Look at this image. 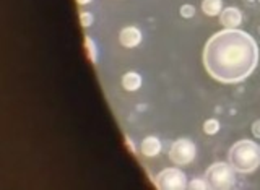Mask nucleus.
Returning a JSON list of instances; mask_svg holds the SVG:
<instances>
[{"mask_svg":"<svg viewBox=\"0 0 260 190\" xmlns=\"http://www.w3.org/2000/svg\"><path fill=\"white\" fill-rule=\"evenodd\" d=\"M202 10L206 17H216L223 12V0H203Z\"/></svg>","mask_w":260,"mask_h":190,"instance_id":"9d476101","label":"nucleus"},{"mask_svg":"<svg viewBox=\"0 0 260 190\" xmlns=\"http://www.w3.org/2000/svg\"><path fill=\"white\" fill-rule=\"evenodd\" d=\"M119 41L127 49H134V47H137L142 42V31L135 28V26H127V28L120 31Z\"/></svg>","mask_w":260,"mask_h":190,"instance_id":"0eeeda50","label":"nucleus"},{"mask_svg":"<svg viewBox=\"0 0 260 190\" xmlns=\"http://www.w3.org/2000/svg\"><path fill=\"white\" fill-rule=\"evenodd\" d=\"M89 2H93V0H77L78 5H88Z\"/></svg>","mask_w":260,"mask_h":190,"instance_id":"f3484780","label":"nucleus"},{"mask_svg":"<svg viewBox=\"0 0 260 190\" xmlns=\"http://www.w3.org/2000/svg\"><path fill=\"white\" fill-rule=\"evenodd\" d=\"M180 17L182 18H194L195 17V7L194 5H190V3H185L180 7Z\"/></svg>","mask_w":260,"mask_h":190,"instance_id":"4468645a","label":"nucleus"},{"mask_svg":"<svg viewBox=\"0 0 260 190\" xmlns=\"http://www.w3.org/2000/svg\"><path fill=\"white\" fill-rule=\"evenodd\" d=\"M85 46H87V49H88V55H89V59H91L93 63H96L98 60V54H96V44H94V41L89 38V36H87L85 38Z\"/></svg>","mask_w":260,"mask_h":190,"instance_id":"f8f14e48","label":"nucleus"},{"mask_svg":"<svg viewBox=\"0 0 260 190\" xmlns=\"http://www.w3.org/2000/svg\"><path fill=\"white\" fill-rule=\"evenodd\" d=\"M203 132L206 135H216L220 132V122L216 119H208L203 124Z\"/></svg>","mask_w":260,"mask_h":190,"instance_id":"9b49d317","label":"nucleus"},{"mask_svg":"<svg viewBox=\"0 0 260 190\" xmlns=\"http://www.w3.org/2000/svg\"><path fill=\"white\" fill-rule=\"evenodd\" d=\"M228 160L237 172H254L260 166V146L252 140H239L230 148Z\"/></svg>","mask_w":260,"mask_h":190,"instance_id":"f03ea898","label":"nucleus"},{"mask_svg":"<svg viewBox=\"0 0 260 190\" xmlns=\"http://www.w3.org/2000/svg\"><path fill=\"white\" fill-rule=\"evenodd\" d=\"M259 2H260V0H259Z\"/></svg>","mask_w":260,"mask_h":190,"instance_id":"a211bd4d","label":"nucleus"},{"mask_svg":"<svg viewBox=\"0 0 260 190\" xmlns=\"http://www.w3.org/2000/svg\"><path fill=\"white\" fill-rule=\"evenodd\" d=\"M142 75L137 72H127L124 77H122V86H124L125 91H137L142 86Z\"/></svg>","mask_w":260,"mask_h":190,"instance_id":"1a4fd4ad","label":"nucleus"},{"mask_svg":"<svg viewBox=\"0 0 260 190\" xmlns=\"http://www.w3.org/2000/svg\"><path fill=\"white\" fill-rule=\"evenodd\" d=\"M195 156H197V146L189 138L176 140L171 145V150H169V160L177 166L190 164L195 160Z\"/></svg>","mask_w":260,"mask_h":190,"instance_id":"39448f33","label":"nucleus"},{"mask_svg":"<svg viewBox=\"0 0 260 190\" xmlns=\"http://www.w3.org/2000/svg\"><path fill=\"white\" fill-rule=\"evenodd\" d=\"M142 153H143V156H146V158L158 156L161 153V141L153 135L145 136L142 141Z\"/></svg>","mask_w":260,"mask_h":190,"instance_id":"6e6552de","label":"nucleus"},{"mask_svg":"<svg viewBox=\"0 0 260 190\" xmlns=\"http://www.w3.org/2000/svg\"><path fill=\"white\" fill-rule=\"evenodd\" d=\"M187 189H192V190H206V189H210L208 186V182L205 181V179H192L190 181V184L187 186Z\"/></svg>","mask_w":260,"mask_h":190,"instance_id":"ddd939ff","label":"nucleus"},{"mask_svg":"<svg viewBox=\"0 0 260 190\" xmlns=\"http://www.w3.org/2000/svg\"><path fill=\"white\" fill-rule=\"evenodd\" d=\"M252 134H254V136H256V138L260 140V119L256 120V122L252 124Z\"/></svg>","mask_w":260,"mask_h":190,"instance_id":"dca6fc26","label":"nucleus"},{"mask_svg":"<svg viewBox=\"0 0 260 190\" xmlns=\"http://www.w3.org/2000/svg\"><path fill=\"white\" fill-rule=\"evenodd\" d=\"M220 23L225 26V28L234 29L242 23V13L239 8L236 7H228L223 8V12L220 13Z\"/></svg>","mask_w":260,"mask_h":190,"instance_id":"423d86ee","label":"nucleus"},{"mask_svg":"<svg viewBox=\"0 0 260 190\" xmlns=\"http://www.w3.org/2000/svg\"><path fill=\"white\" fill-rule=\"evenodd\" d=\"M259 46L256 39L241 29H223L206 41L203 65L211 78L221 83L242 81L256 70Z\"/></svg>","mask_w":260,"mask_h":190,"instance_id":"f257e3e1","label":"nucleus"},{"mask_svg":"<svg viewBox=\"0 0 260 190\" xmlns=\"http://www.w3.org/2000/svg\"><path fill=\"white\" fill-rule=\"evenodd\" d=\"M155 186L160 190H184L187 189V176L179 167H166L158 174Z\"/></svg>","mask_w":260,"mask_h":190,"instance_id":"20e7f679","label":"nucleus"},{"mask_svg":"<svg viewBox=\"0 0 260 190\" xmlns=\"http://www.w3.org/2000/svg\"><path fill=\"white\" fill-rule=\"evenodd\" d=\"M93 21H94V17L89 12H82L80 13V23L83 28H89V26L93 25Z\"/></svg>","mask_w":260,"mask_h":190,"instance_id":"2eb2a0df","label":"nucleus"},{"mask_svg":"<svg viewBox=\"0 0 260 190\" xmlns=\"http://www.w3.org/2000/svg\"><path fill=\"white\" fill-rule=\"evenodd\" d=\"M236 169L231 163H215L205 172V181L208 182L210 189L215 190H228L236 186Z\"/></svg>","mask_w":260,"mask_h":190,"instance_id":"7ed1b4c3","label":"nucleus"}]
</instances>
